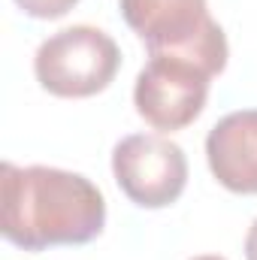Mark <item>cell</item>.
<instances>
[{
  "label": "cell",
  "mask_w": 257,
  "mask_h": 260,
  "mask_svg": "<svg viewBox=\"0 0 257 260\" xmlns=\"http://www.w3.org/2000/svg\"><path fill=\"white\" fill-rule=\"evenodd\" d=\"M76 3H79V0H15V6H18L24 15L37 18V21H55V18H64Z\"/></svg>",
  "instance_id": "7"
},
{
  "label": "cell",
  "mask_w": 257,
  "mask_h": 260,
  "mask_svg": "<svg viewBox=\"0 0 257 260\" xmlns=\"http://www.w3.org/2000/svg\"><path fill=\"white\" fill-rule=\"evenodd\" d=\"M112 176L139 209H167L185 194L188 157L160 133H130L112 148Z\"/></svg>",
  "instance_id": "5"
},
{
  "label": "cell",
  "mask_w": 257,
  "mask_h": 260,
  "mask_svg": "<svg viewBox=\"0 0 257 260\" xmlns=\"http://www.w3.org/2000/svg\"><path fill=\"white\" fill-rule=\"evenodd\" d=\"M127 27L145 43L148 55L188 58L221 76L230 46L224 27L209 15L206 0H118Z\"/></svg>",
  "instance_id": "2"
},
{
  "label": "cell",
  "mask_w": 257,
  "mask_h": 260,
  "mask_svg": "<svg viewBox=\"0 0 257 260\" xmlns=\"http://www.w3.org/2000/svg\"><path fill=\"white\" fill-rule=\"evenodd\" d=\"M206 164L230 194H257V109L230 112L209 130Z\"/></svg>",
  "instance_id": "6"
},
{
  "label": "cell",
  "mask_w": 257,
  "mask_h": 260,
  "mask_svg": "<svg viewBox=\"0 0 257 260\" xmlns=\"http://www.w3.org/2000/svg\"><path fill=\"white\" fill-rule=\"evenodd\" d=\"M118 70V43L94 24H73L52 34L34 55V76L40 88L64 100H85L106 91Z\"/></svg>",
  "instance_id": "3"
},
{
  "label": "cell",
  "mask_w": 257,
  "mask_h": 260,
  "mask_svg": "<svg viewBox=\"0 0 257 260\" xmlns=\"http://www.w3.org/2000/svg\"><path fill=\"white\" fill-rule=\"evenodd\" d=\"M245 257H248V260H257V218L251 221V227H248V236H245Z\"/></svg>",
  "instance_id": "8"
},
{
  "label": "cell",
  "mask_w": 257,
  "mask_h": 260,
  "mask_svg": "<svg viewBox=\"0 0 257 260\" xmlns=\"http://www.w3.org/2000/svg\"><path fill=\"white\" fill-rule=\"evenodd\" d=\"M212 73L176 55H148L133 85V106L154 130L176 133L200 118L209 100Z\"/></svg>",
  "instance_id": "4"
},
{
  "label": "cell",
  "mask_w": 257,
  "mask_h": 260,
  "mask_svg": "<svg viewBox=\"0 0 257 260\" xmlns=\"http://www.w3.org/2000/svg\"><path fill=\"white\" fill-rule=\"evenodd\" d=\"M191 260H227V257H221V254H200V257H191Z\"/></svg>",
  "instance_id": "9"
},
{
  "label": "cell",
  "mask_w": 257,
  "mask_h": 260,
  "mask_svg": "<svg viewBox=\"0 0 257 260\" xmlns=\"http://www.w3.org/2000/svg\"><path fill=\"white\" fill-rule=\"evenodd\" d=\"M106 227L103 191L82 173L0 164V233L24 251L85 245Z\"/></svg>",
  "instance_id": "1"
}]
</instances>
